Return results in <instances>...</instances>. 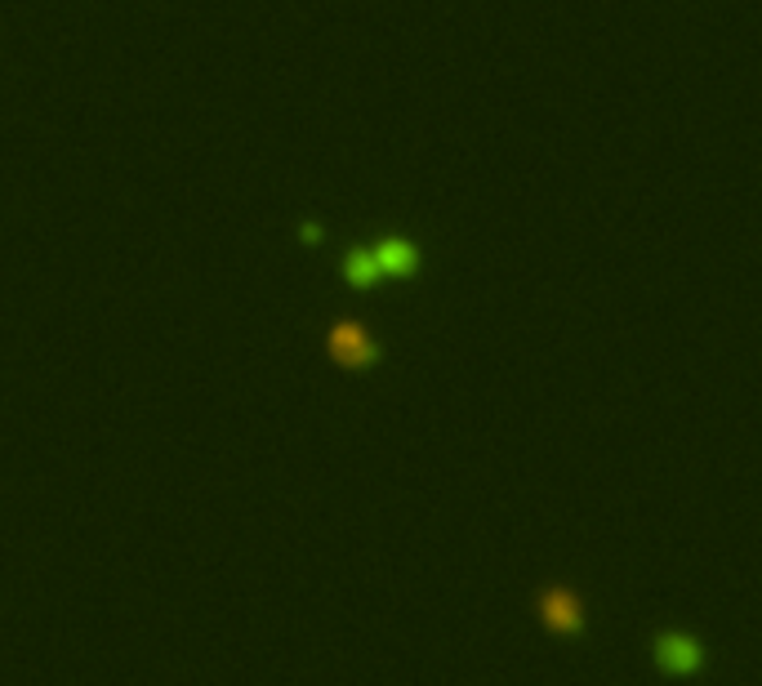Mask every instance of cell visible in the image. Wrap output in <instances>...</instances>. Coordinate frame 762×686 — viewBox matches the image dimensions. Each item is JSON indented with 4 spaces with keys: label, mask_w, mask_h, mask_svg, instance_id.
<instances>
[{
    "label": "cell",
    "mask_w": 762,
    "mask_h": 686,
    "mask_svg": "<svg viewBox=\"0 0 762 686\" xmlns=\"http://www.w3.org/2000/svg\"><path fill=\"white\" fill-rule=\"evenodd\" d=\"M325 353L335 357L340 366H348V370H366V366L379 362L374 339H370L353 317H344V321H335V326L325 330Z\"/></svg>",
    "instance_id": "cell-1"
},
{
    "label": "cell",
    "mask_w": 762,
    "mask_h": 686,
    "mask_svg": "<svg viewBox=\"0 0 762 686\" xmlns=\"http://www.w3.org/2000/svg\"><path fill=\"white\" fill-rule=\"evenodd\" d=\"M540 620L549 633H562V637H576L585 628V602L570 593V588H544L540 593Z\"/></svg>",
    "instance_id": "cell-2"
},
{
    "label": "cell",
    "mask_w": 762,
    "mask_h": 686,
    "mask_svg": "<svg viewBox=\"0 0 762 686\" xmlns=\"http://www.w3.org/2000/svg\"><path fill=\"white\" fill-rule=\"evenodd\" d=\"M655 660L664 673H696L700 669V642L687 633H664L655 637Z\"/></svg>",
    "instance_id": "cell-3"
},
{
    "label": "cell",
    "mask_w": 762,
    "mask_h": 686,
    "mask_svg": "<svg viewBox=\"0 0 762 686\" xmlns=\"http://www.w3.org/2000/svg\"><path fill=\"white\" fill-rule=\"evenodd\" d=\"M370 255H374L379 272H389V277H410V272L419 268V250H415L410 241H402V236H389V241H379Z\"/></svg>",
    "instance_id": "cell-4"
},
{
    "label": "cell",
    "mask_w": 762,
    "mask_h": 686,
    "mask_svg": "<svg viewBox=\"0 0 762 686\" xmlns=\"http://www.w3.org/2000/svg\"><path fill=\"white\" fill-rule=\"evenodd\" d=\"M344 277H348V285H357V290H370V285L379 281V264H374V255L366 250V245H353V250H348Z\"/></svg>",
    "instance_id": "cell-5"
}]
</instances>
